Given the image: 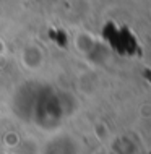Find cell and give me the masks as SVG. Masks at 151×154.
Returning <instances> with one entry per match:
<instances>
[{
  "instance_id": "cell-1",
  "label": "cell",
  "mask_w": 151,
  "mask_h": 154,
  "mask_svg": "<svg viewBox=\"0 0 151 154\" xmlns=\"http://www.w3.org/2000/svg\"><path fill=\"white\" fill-rule=\"evenodd\" d=\"M20 62L28 70H39L46 62V54L37 44H29L20 52Z\"/></svg>"
},
{
  "instance_id": "cell-2",
  "label": "cell",
  "mask_w": 151,
  "mask_h": 154,
  "mask_svg": "<svg viewBox=\"0 0 151 154\" xmlns=\"http://www.w3.org/2000/svg\"><path fill=\"white\" fill-rule=\"evenodd\" d=\"M75 47H77V51H80L81 54H88L94 47V41L90 34L80 32V34H77V37H75Z\"/></svg>"
}]
</instances>
